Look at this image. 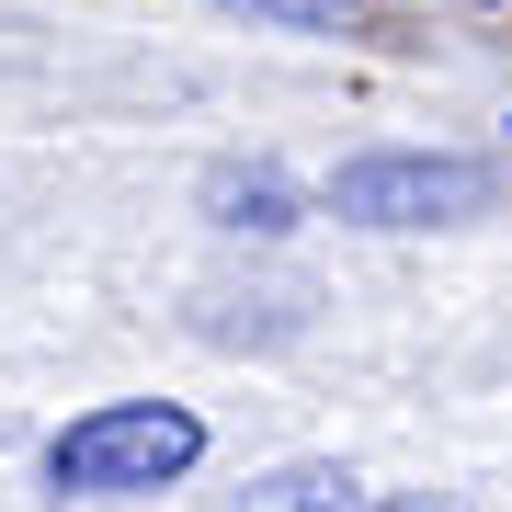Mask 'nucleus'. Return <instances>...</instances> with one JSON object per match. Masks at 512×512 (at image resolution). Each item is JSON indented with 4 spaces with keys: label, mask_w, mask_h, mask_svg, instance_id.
I'll use <instances>...</instances> for the list:
<instances>
[{
    "label": "nucleus",
    "mask_w": 512,
    "mask_h": 512,
    "mask_svg": "<svg viewBox=\"0 0 512 512\" xmlns=\"http://www.w3.org/2000/svg\"><path fill=\"white\" fill-rule=\"evenodd\" d=\"M217 205H239V228H285V183L251 171V183H217Z\"/></svg>",
    "instance_id": "4"
},
{
    "label": "nucleus",
    "mask_w": 512,
    "mask_h": 512,
    "mask_svg": "<svg viewBox=\"0 0 512 512\" xmlns=\"http://www.w3.org/2000/svg\"><path fill=\"white\" fill-rule=\"evenodd\" d=\"M365 512H433V501H365Z\"/></svg>",
    "instance_id": "5"
},
{
    "label": "nucleus",
    "mask_w": 512,
    "mask_h": 512,
    "mask_svg": "<svg viewBox=\"0 0 512 512\" xmlns=\"http://www.w3.org/2000/svg\"><path fill=\"white\" fill-rule=\"evenodd\" d=\"M194 456H205V421L183 399H103L46 444V478L80 501H126V490H171Z\"/></svg>",
    "instance_id": "1"
},
{
    "label": "nucleus",
    "mask_w": 512,
    "mask_h": 512,
    "mask_svg": "<svg viewBox=\"0 0 512 512\" xmlns=\"http://www.w3.org/2000/svg\"><path fill=\"white\" fill-rule=\"evenodd\" d=\"M239 512H365V501H353V478H342V467H274Z\"/></svg>",
    "instance_id": "3"
},
{
    "label": "nucleus",
    "mask_w": 512,
    "mask_h": 512,
    "mask_svg": "<svg viewBox=\"0 0 512 512\" xmlns=\"http://www.w3.org/2000/svg\"><path fill=\"white\" fill-rule=\"evenodd\" d=\"M501 194L490 160H456V148H365V160L330 171V217L353 228H444V217H478Z\"/></svg>",
    "instance_id": "2"
}]
</instances>
